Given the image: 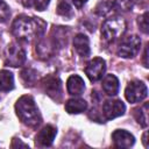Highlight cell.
<instances>
[{"label": "cell", "mask_w": 149, "mask_h": 149, "mask_svg": "<svg viewBox=\"0 0 149 149\" xmlns=\"http://www.w3.org/2000/svg\"><path fill=\"white\" fill-rule=\"evenodd\" d=\"M45 22L40 17H29L27 15H19L12 23V34L23 42H30L34 38H40L44 34Z\"/></svg>", "instance_id": "obj_1"}, {"label": "cell", "mask_w": 149, "mask_h": 149, "mask_svg": "<svg viewBox=\"0 0 149 149\" xmlns=\"http://www.w3.org/2000/svg\"><path fill=\"white\" fill-rule=\"evenodd\" d=\"M15 112L21 122L28 127L36 128L42 122L41 113L30 95H22L15 104Z\"/></svg>", "instance_id": "obj_2"}, {"label": "cell", "mask_w": 149, "mask_h": 149, "mask_svg": "<svg viewBox=\"0 0 149 149\" xmlns=\"http://www.w3.org/2000/svg\"><path fill=\"white\" fill-rule=\"evenodd\" d=\"M126 31V22L121 17L107 19L101 27V37L104 41L111 43L119 40Z\"/></svg>", "instance_id": "obj_3"}, {"label": "cell", "mask_w": 149, "mask_h": 149, "mask_svg": "<svg viewBox=\"0 0 149 149\" xmlns=\"http://www.w3.org/2000/svg\"><path fill=\"white\" fill-rule=\"evenodd\" d=\"M141 48V40L137 35H128L122 38L118 48V55L122 58H133Z\"/></svg>", "instance_id": "obj_4"}, {"label": "cell", "mask_w": 149, "mask_h": 149, "mask_svg": "<svg viewBox=\"0 0 149 149\" xmlns=\"http://www.w3.org/2000/svg\"><path fill=\"white\" fill-rule=\"evenodd\" d=\"M147 95H148V87L141 80L129 81V84L125 90V97L132 104L142 101L143 99L147 98Z\"/></svg>", "instance_id": "obj_5"}, {"label": "cell", "mask_w": 149, "mask_h": 149, "mask_svg": "<svg viewBox=\"0 0 149 149\" xmlns=\"http://www.w3.org/2000/svg\"><path fill=\"white\" fill-rule=\"evenodd\" d=\"M5 62L7 65L17 68L22 66L26 62V51L16 43H10L5 49Z\"/></svg>", "instance_id": "obj_6"}, {"label": "cell", "mask_w": 149, "mask_h": 149, "mask_svg": "<svg viewBox=\"0 0 149 149\" xmlns=\"http://www.w3.org/2000/svg\"><path fill=\"white\" fill-rule=\"evenodd\" d=\"M42 87L45 94H48L51 99L58 101L62 98V83L57 76H47L42 79Z\"/></svg>", "instance_id": "obj_7"}, {"label": "cell", "mask_w": 149, "mask_h": 149, "mask_svg": "<svg viewBox=\"0 0 149 149\" xmlns=\"http://www.w3.org/2000/svg\"><path fill=\"white\" fill-rule=\"evenodd\" d=\"M106 71V62L100 57H94L85 66V73L91 81H98Z\"/></svg>", "instance_id": "obj_8"}, {"label": "cell", "mask_w": 149, "mask_h": 149, "mask_svg": "<svg viewBox=\"0 0 149 149\" xmlns=\"http://www.w3.org/2000/svg\"><path fill=\"white\" fill-rule=\"evenodd\" d=\"M56 134H57V128L54 127L52 125H47L37 133L35 137V144L40 148L50 147L55 140Z\"/></svg>", "instance_id": "obj_9"}, {"label": "cell", "mask_w": 149, "mask_h": 149, "mask_svg": "<svg viewBox=\"0 0 149 149\" xmlns=\"http://www.w3.org/2000/svg\"><path fill=\"white\" fill-rule=\"evenodd\" d=\"M126 111V106L121 100H106L102 106V113L106 118V120L115 119L120 115H123Z\"/></svg>", "instance_id": "obj_10"}, {"label": "cell", "mask_w": 149, "mask_h": 149, "mask_svg": "<svg viewBox=\"0 0 149 149\" xmlns=\"http://www.w3.org/2000/svg\"><path fill=\"white\" fill-rule=\"evenodd\" d=\"M112 140L118 148H130L135 143V137L125 129H116L112 134Z\"/></svg>", "instance_id": "obj_11"}, {"label": "cell", "mask_w": 149, "mask_h": 149, "mask_svg": "<svg viewBox=\"0 0 149 149\" xmlns=\"http://www.w3.org/2000/svg\"><path fill=\"white\" fill-rule=\"evenodd\" d=\"M66 90H68L69 94L74 95V97H78V95L83 94V92L85 90L84 79L78 74L70 76L66 80Z\"/></svg>", "instance_id": "obj_12"}, {"label": "cell", "mask_w": 149, "mask_h": 149, "mask_svg": "<svg viewBox=\"0 0 149 149\" xmlns=\"http://www.w3.org/2000/svg\"><path fill=\"white\" fill-rule=\"evenodd\" d=\"M73 47L74 50L77 51V54L80 57H88L91 49H90V41L88 37L84 34H77L73 37Z\"/></svg>", "instance_id": "obj_13"}, {"label": "cell", "mask_w": 149, "mask_h": 149, "mask_svg": "<svg viewBox=\"0 0 149 149\" xmlns=\"http://www.w3.org/2000/svg\"><path fill=\"white\" fill-rule=\"evenodd\" d=\"M102 90L107 95H115L119 91V79L114 74H106L101 83Z\"/></svg>", "instance_id": "obj_14"}, {"label": "cell", "mask_w": 149, "mask_h": 149, "mask_svg": "<svg viewBox=\"0 0 149 149\" xmlns=\"http://www.w3.org/2000/svg\"><path fill=\"white\" fill-rule=\"evenodd\" d=\"M86 108H87V102L84 99L72 98L65 102V111L69 114H79L86 111Z\"/></svg>", "instance_id": "obj_15"}, {"label": "cell", "mask_w": 149, "mask_h": 149, "mask_svg": "<svg viewBox=\"0 0 149 149\" xmlns=\"http://www.w3.org/2000/svg\"><path fill=\"white\" fill-rule=\"evenodd\" d=\"M55 49H56V44L54 41H50V40H41L36 45V52L42 58L50 57L54 54Z\"/></svg>", "instance_id": "obj_16"}, {"label": "cell", "mask_w": 149, "mask_h": 149, "mask_svg": "<svg viewBox=\"0 0 149 149\" xmlns=\"http://www.w3.org/2000/svg\"><path fill=\"white\" fill-rule=\"evenodd\" d=\"M14 88V76L8 70L0 71V91L8 92Z\"/></svg>", "instance_id": "obj_17"}, {"label": "cell", "mask_w": 149, "mask_h": 149, "mask_svg": "<svg viewBox=\"0 0 149 149\" xmlns=\"http://www.w3.org/2000/svg\"><path fill=\"white\" fill-rule=\"evenodd\" d=\"M56 12L58 15H61L65 19L72 17L73 16V9L71 6V1L70 0H58Z\"/></svg>", "instance_id": "obj_18"}, {"label": "cell", "mask_w": 149, "mask_h": 149, "mask_svg": "<svg viewBox=\"0 0 149 149\" xmlns=\"http://www.w3.org/2000/svg\"><path fill=\"white\" fill-rule=\"evenodd\" d=\"M134 116L136 121L142 126L147 127L148 126V104L144 102L141 107H137L134 109Z\"/></svg>", "instance_id": "obj_19"}, {"label": "cell", "mask_w": 149, "mask_h": 149, "mask_svg": "<svg viewBox=\"0 0 149 149\" xmlns=\"http://www.w3.org/2000/svg\"><path fill=\"white\" fill-rule=\"evenodd\" d=\"M21 79L24 83V86H33L36 83L37 79V72L36 70L31 68H26L21 71Z\"/></svg>", "instance_id": "obj_20"}, {"label": "cell", "mask_w": 149, "mask_h": 149, "mask_svg": "<svg viewBox=\"0 0 149 149\" xmlns=\"http://www.w3.org/2000/svg\"><path fill=\"white\" fill-rule=\"evenodd\" d=\"M112 6L116 12H128L134 7V0H115Z\"/></svg>", "instance_id": "obj_21"}, {"label": "cell", "mask_w": 149, "mask_h": 149, "mask_svg": "<svg viewBox=\"0 0 149 149\" xmlns=\"http://www.w3.org/2000/svg\"><path fill=\"white\" fill-rule=\"evenodd\" d=\"M49 2L50 0H23V5L26 7H34L40 12L44 10L48 7Z\"/></svg>", "instance_id": "obj_22"}, {"label": "cell", "mask_w": 149, "mask_h": 149, "mask_svg": "<svg viewBox=\"0 0 149 149\" xmlns=\"http://www.w3.org/2000/svg\"><path fill=\"white\" fill-rule=\"evenodd\" d=\"M9 16H10L9 6L5 1L0 0V22H6L9 19Z\"/></svg>", "instance_id": "obj_23"}, {"label": "cell", "mask_w": 149, "mask_h": 149, "mask_svg": "<svg viewBox=\"0 0 149 149\" xmlns=\"http://www.w3.org/2000/svg\"><path fill=\"white\" fill-rule=\"evenodd\" d=\"M137 24H139V27H140L142 33L148 34V28H149V24H148V12H144L142 15L139 16Z\"/></svg>", "instance_id": "obj_24"}, {"label": "cell", "mask_w": 149, "mask_h": 149, "mask_svg": "<svg viewBox=\"0 0 149 149\" xmlns=\"http://www.w3.org/2000/svg\"><path fill=\"white\" fill-rule=\"evenodd\" d=\"M113 8V6H112V2H106V1H101L98 6H97V8H95V12L99 14V15H106L107 13H109V10Z\"/></svg>", "instance_id": "obj_25"}, {"label": "cell", "mask_w": 149, "mask_h": 149, "mask_svg": "<svg viewBox=\"0 0 149 149\" xmlns=\"http://www.w3.org/2000/svg\"><path fill=\"white\" fill-rule=\"evenodd\" d=\"M10 147H12V148H20V147H21V148H29V146L26 144V143H23L20 139H13Z\"/></svg>", "instance_id": "obj_26"}, {"label": "cell", "mask_w": 149, "mask_h": 149, "mask_svg": "<svg viewBox=\"0 0 149 149\" xmlns=\"http://www.w3.org/2000/svg\"><path fill=\"white\" fill-rule=\"evenodd\" d=\"M86 2H87V0H72V3H73L77 8H81Z\"/></svg>", "instance_id": "obj_27"}, {"label": "cell", "mask_w": 149, "mask_h": 149, "mask_svg": "<svg viewBox=\"0 0 149 149\" xmlns=\"http://www.w3.org/2000/svg\"><path fill=\"white\" fill-rule=\"evenodd\" d=\"M147 58H148V48H146V50H144V55H143V64H144V66H146V68H148Z\"/></svg>", "instance_id": "obj_28"}, {"label": "cell", "mask_w": 149, "mask_h": 149, "mask_svg": "<svg viewBox=\"0 0 149 149\" xmlns=\"http://www.w3.org/2000/svg\"><path fill=\"white\" fill-rule=\"evenodd\" d=\"M147 132H144V134H143V137H142V142H143V144H144V147L147 148L148 147V144H147Z\"/></svg>", "instance_id": "obj_29"}]
</instances>
